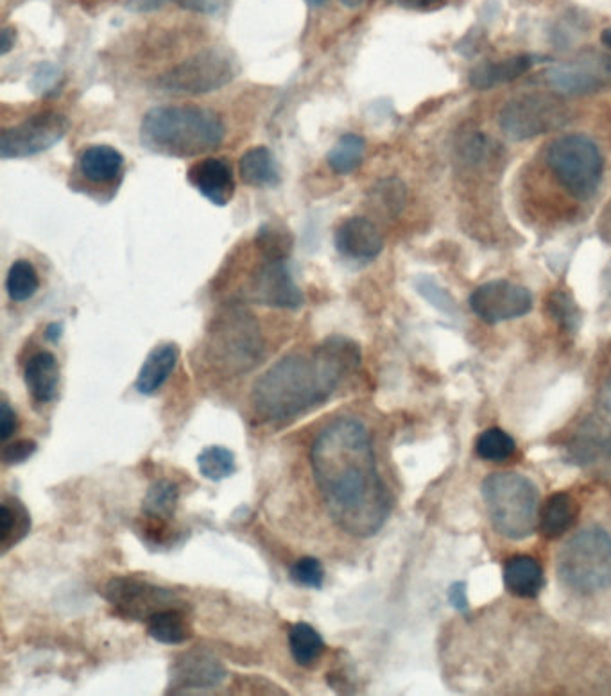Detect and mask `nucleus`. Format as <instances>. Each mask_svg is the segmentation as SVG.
Returning a JSON list of instances; mask_svg holds the SVG:
<instances>
[{
	"instance_id": "obj_1",
	"label": "nucleus",
	"mask_w": 611,
	"mask_h": 696,
	"mask_svg": "<svg viewBox=\"0 0 611 696\" xmlns=\"http://www.w3.org/2000/svg\"><path fill=\"white\" fill-rule=\"evenodd\" d=\"M315 486L330 519L353 538H373L391 515L390 491L376 468L372 435L355 417L324 426L311 448Z\"/></svg>"
},
{
	"instance_id": "obj_2",
	"label": "nucleus",
	"mask_w": 611,
	"mask_h": 696,
	"mask_svg": "<svg viewBox=\"0 0 611 696\" xmlns=\"http://www.w3.org/2000/svg\"><path fill=\"white\" fill-rule=\"evenodd\" d=\"M359 365L361 347L346 336H329L311 355L283 356L255 382V414L269 423L300 417L329 402L344 374L358 371Z\"/></svg>"
},
{
	"instance_id": "obj_3",
	"label": "nucleus",
	"mask_w": 611,
	"mask_h": 696,
	"mask_svg": "<svg viewBox=\"0 0 611 696\" xmlns=\"http://www.w3.org/2000/svg\"><path fill=\"white\" fill-rule=\"evenodd\" d=\"M142 142L155 153L194 158L217 149L225 141L222 118L199 106H158L142 118Z\"/></svg>"
},
{
	"instance_id": "obj_4",
	"label": "nucleus",
	"mask_w": 611,
	"mask_h": 696,
	"mask_svg": "<svg viewBox=\"0 0 611 696\" xmlns=\"http://www.w3.org/2000/svg\"><path fill=\"white\" fill-rule=\"evenodd\" d=\"M483 498L495 532L506 539L524 541L538 527V489L520 472L500 471L483 481Z\"/></svg>"
},
{
	"instance_id": "obj_5",
	"label": "nucleus",
	"mask_w": 611,
	"mask_h": 696,
	"mask_svg": "<svg viewBox=\"0 0 611 696\" xmlns=\"http://www.w3.org/2000/svg\"><path fill=\"white\" fill-rule=\"evenodd\" d=\"M558 576L579 594L611 588V536L598 527L576 533L558 557Z\"/></svg>"
},
{
	"instance_id": "obj_6",
	"label": "nucleus",
	"mask_w": 611,
	"mask_h": 696,
	"mask_svg": "<svg viewBox=\"0 0 611 696\" xmlns=\"http://www.w3.org/2000/svg\"><path fill=\"white\" fill-rule=\"evenodd\" d=\"M208 351L213 361L228 373H242L253 367L263 353L262 333L253 313L240 304L226 307L208 333Z\"/></svg>"
},
{
	"instance_id": "obj_7",
	"label": "nucleus",
	"mask_w": 611,
	"mask_h": 696,
	"mask_svg": "<svg viewBox=\"0 0 611 696\" xmlns=\"http://www.w3.org/2000/svg\"><path fill=\"white\" fill-rule=\"evenodd\" d=\"M547 167L561 187L579 201H587L601 185L604 159L598 145L583 135H565L547 145Z\"/></svg>"
},
{
	"instance_id": "obj_8",
	"label": "nucleus",
	"mask_w": 611,
	"mask_h": 696,
	"mask_svg": "<svg viewBox=\"0 0 611 696\" xmlns=\"http://www.w3.org/2000/svg\"><path fill=\"white\" fill-rule=\"evenodd\" d=\"M236 75L237 63L230 52L207 49L169 69L156 84L169 94L203 95L225 89Z\"/></svg>"
},
{
	"instance_id": "obj_9",
	"label": "nucleus",
	"mask_w": 611,
	"mask_h": 696,
	"mask_svg": "<svg viewBox=\"0 0 611 696\" xmlns=\"http://www.w3.org/2000/svg\"><path fill=\"white\" fill-rule=\"evenodd\" d=\"M569 110L561 98L550 94H524L504 104L499 126L515 142L531 141L565 126Z\"/></svg>"
},
{
	"instance_id": "obj_10",
	"label": "nucleus",
	"mask_w": 611,
	"mask_h": 696,
	"mask_svg": "<svg viewBox=\"0 0 611 696\" xmlns=\"http://www.w3.org/2000/svg\"><path fill=\"white\" fill-rule=\"evenodd\" d=\"M104 599L113 611L132 622H147L164 609L179 607L175 591L151 584L137 576H117L104 588Z\"/></svg>"
},
{
	"instance_id": "obj_11",
	"label": "nucleus",
	"mask_w": 611,
	"mask_h": 696,
	"mask_svg": "<svg viewBox=\"0 0 611 696\" xmlns=\"http://www.w3.org/2000/svg\"><path fill=\"white\" fill-rule=\"evenodd\" d=\"M69 129L71 121L63 113H38L2 133L0 156L2 159H11L40 155L60 144Z\"/></svg>"
},
{
	"instance_id": "obj_12",
	"label": "nucleus",
	"mask_w": 611,
	"mask_h": 696,
	"mask_svg": "<svg viewBox=\"0 0 611 696\" xmlns=\"http://www.w3.org/2000/svg\"><path fill=\"white\" fill-rule=\"evenodd\" d=\"M470 309L485 323H506L531 312L532 295L526 287L512 281H488L472 292Z\"/></svg>"
},
{
	"instance_id": "obj_13",
	"label": "nucleus",
	"mask_w": 611,
	"mask_h": 696,
	"mask_svg": "<svg viewBox=\"0 0 611 696\" xmlns=\"http://www.w3.org/2000/svg\"><path fill=\"white\" fill-rule=\"evenodd\" d=\"M248 295L255 303L273 309L298 310L306 303L303 292L292 280L288 260H263L248 281Z\"/></svg>"
},
{
	"instance_id": "obj_14",
	"label": "nucleus",
	"mask_w": 611,
	"mask_h": 696,
	"mask_svg": "<svg viewBox=\"0 0 611 696\" xmlns=\"http://www.w3.org/2000/svg\"><path fill=\"white\" fill-rule=\"evenodd\" d=\"M228 673L221 661L207 650H190L179 655L170 668L169 693H198L214 689L225 683Z\"/></svg>"
},
{
	"instance_id": "obj_15",
	"label": "nucleus",
	"mask_w": 611,
	"mask_h": 696,
	"mask_svg": "<svg viewBox=\"0 0 611 696\" xmlns=\"http://www.w3.org/2000/svg\"><path fill=\"white\" fill-rule=\"evenodd\" d=\"M611 77V60H583L579 63L555 66L547 71L549 86L563 95H587L607 86Z\"/></svg>"
},
{
	"instance_id": "obj_16",
	"label": "nucleus",
	"mask_w": 611,
	"mask_h": 696,
	"mask_svg": "<svg viewBox=\"0 0 611 696\" xmlns=\"http://www.w3.org/2000/svg\"><path fill=\"white\" fill-rule=\"evenodd\" d=\"M335 248L350 260L370 262L384 249L381 231L366 217H350L335 231Z\"/></svg>"
},
{
	"instance_id": "obj_17",
	"label": "nucleus",
	"mask_w": 611,
	"mask_h": 696,
	"mask_svg": "<svg viewBox=\"0 0 611 696\" xmlns=\"http://www.w3.org/2000/svg\"><path fill=\"white\" fill-rule=\"evenodd\" d=\"M187 179L203 197L216 206H226L236 194L231 165L225 158H205L188 168Z\"/></svg>"
},
{
	"instance_id": "obj_18",
	"label": "nucleus",
	"mask_w": 611,
	"mask_h": 696,
	"mask_svg": "<svg viewBox=\"0 0 611 696\" xmlns=\"http://www.w3.org/2000/svg\"><path fill=\"white\" fill-rule=\"evenodd\" d=\"M598 423H587L569 440L567 458L579 468L611 469V432L607 434Z\"/></svg>"
},
{
	"instance_id": "obj_19",
	"label": "nucleus",
	"mask_w": 611,
	"mask_h": 696,
	"mask_svg": "<svg viewBox=\"0 0 611 696\" xmlns=\"http://www.w3.org/2000/svg\"><path fill=\"white\" fill-rule=\"evenodd\" d=\"M24 382L29 394L40 405L54 402L60 388V364L51 351H38L24 370Z\"/></svg>"
},
{
	"instance_id": "obj_20",
	"label": "nucleus",
	"mask_w": 611,
	"mask_h": 696,
	"mask_svg": "<svg viewBox=\"0 0 611 696\" xmlns=\"http://www.w3.org/2000/svg\"><path fill=\"white\" fill-rule=\"evenodd\" d=\"M179 350L176 344H160L151 351L146 361L142 364L135 388L144 396H153L158 393L170 374L175 373L178 365Z\"/></svg>"
},
{
	"instance_id": "obj_21",
	"label": "nucleus",
	"mask_w": 611,
	"mask_h": 696,
	"mask_svg": "<svg viewBox=\"0 0 611 696\" xmlns=\"http://www.w3.org/2000/svg\"><path fill=\"white\" fill-rule=\"evenodd\" d=\"M578 516V501L567 492H555L541 505L538 530L546 539H560L574 527Z\"/></svg>"
},
{
	"instance_id": "obj_22",
	"label": "nucleus",
	"mask_w": 611,
	"mask_h": 696,
	"mask_svg": "<svg viewBox=\"0 0 611 696\" xmlns=\"http://www.w3.org/2000/svg\"><path fill=\"white\" fill-rule=\"evenodd\" d=\"M504 585L518 599H537L546 585L538 561L529 555H515L504 564Z\"/></svg>"
},
{
	"instance_id": "obj_23",
	"label": "nucleus",
	"mask_w": 611,
	"mask_h": 696,
	"mask_svg": "<svg viewBox=\"0 0 611 696\" xmlns=\"http://www.w3.org/2000/svg\"><path fill=\"white\" fill-rule=\"evenodd\" d=\"M123 168L124 156L110 145H90L80 156V173L97 185L115 181Z\"/></svg>"
},
{
	"instance_id": "obj_24",
	"label": "nucleus",
	"mask_w": 611,
	"mask_h": 696,
	"mask_svg": "<svg viewBox=\"0 0 611 696\" xmlns=\"http://www.w3.org/2000/svg\"><path fill=\"white\" fill-rule=\"evenodd\" d=\"M146 625L151 640L162 645H182L194 636L193 623L182 605L164 609L155 616H151Z\"/></svg>"
},
{
	"instance_id": "obj_25",
	"label": "nucleus",
	"mask_w": 611,
	"mask_h": 696,
	"mask_svg": "<svg viewBox=\"0 0 611 696\" xmlns=\"http://www.w3.org/2000/svg\"><path fill=\"white\" fill-rule=\"evenodd\" d=\"M240 179L255 188L277 187L280 183V168L268 147H253L240 156Z\"/></svg>"
},
{
	"instance_id": "obj_26",
	"label": "nucleus",
	"mask_w": 611,
	"mask_h": 696,
	"mask_svg": "<svg viewBox=\"0 0 611 696\" xmlns=\"http://www.w3.org/2000/svg\"><path fill=\"white\" fill-rule=\"evenodd\" d=\"M532 65H535V58L527 54L497 61V63H485V65L475 66L470 72V84L479 90L494 89L497 84L518 80L520 75L531 71Z\"/></svg>"
},
{
	"instance_id": "obj_27",
	"label": "nucleus",
	"mask_w": 611,
	"mask_h": 696,
	"mask_svg": "<svg viewBox=\"0 0 611 696\" xmlns=\"http://www.w3.org/2000/svg\"><path fill=\"white\" fill-rule=\"evenodd\" d=\"M31 532V516L25 505L8 496L0 505V548L2 553L10 552L11 548L28 538Z\"/></svg>"
},
{
	"instance_id": "obj_28",
	"label": "nucleus",
	"mask_w": 611,
	"mask_h": 696,
	"mask_svg": "<svg viewBox=\"0 0 611 696\" xmlns=\"http://www.w3.org/2000/svg\"><path fill=\"white\" fill-rule=\"evenodd\" d=\"M324 640L320 632L309 623H294L289 631V650L292 659L301 668H312L320 663L321 655L324 654Z\"/></svg>"
},
{
	"instance_id": "obj_29",
	"label": "nucleus",
	"mask_w": 611,
	"mask_h": 696,
	"mask_svg": "<svg viewBox=\"0 0 611 696\" xmlns=\"http://www.w3.org/2000/svg\"><path fill=\"white\" fill-rule=\"evenodd\" d=\"M178 501L179 487L176 486L175 481L162 478V480L151 484L149 489H147L144 501H142V512L146 518L169 521L178 509Z\"/></svg>"
},
{
	"instance_id": "obj_30",
	"label": "nucleus",
	"mask_w": 611,
	"mask_h": 696,
	"mask_svg": "<svg viewBox=\"0 0 611 696\" xmlns=\"http://www.w3.org/2000/svg\"><path fill=\"white\" fill-rule=\"evenodd\" d=\"M294 239L286 226L280 222H263L255 235V248L259 249L263 260H288Z\"/></svg>"
},
{
	"instance_id": "obj_31",
	"label": "nucleus",
	"mask_w": 611,
	"mask_h": 696,
	"mask_svg": "<svg viewBox=\"0 0 611 696\" xmlns=\"http://www.w3.org/2000/svg\"><path fill=\"white\" fill-rule=\"evenodd\" d=\"M364 153H366V141L355 133H346L329 150L327 164L335 174L346 176L362 164Z\"/></svg>"
},
{
	"instance_id": "obj_32",
	"label": "nucleus",
	"mask_w": 611,
	"mask_h": 696,
	"mask_svg": "<svg viewBox=\"0 0 611 696\" xmlns=\"http://www.w3.org/2000/svg\"><path fill=\"white\" fill-rule=\"evenodd\" d=\"M407 202V188L396 178L382 179L370 190V205L373 210L387 219H395Z\"/></svg>"
},
{
	"instance_id": "obj_33",
	"label": "nucleus",
	"mask_w": 611,
	"mask_h": 696,
	"mask_svg": "<svg viewBox=\"0 0 611 696\" xmlns=\"http://www.w3.org/2000/svg\"><path fill=\"white\" fill-rule=\"evenodd\" d=\"M40 289V278L33 263L28 260H17L8 271L6 278V290L10 300L14 303H24L31 300Z\"/></svg>"
},
{
	"instance_id": "obj_34",
	"label": "nucleus",
	"mask_w": 611,
	"mask_h": 696,
	"mask_svg": "<svg viewBox=\"0 0 611 696\" xmlns=\"http://www.w3.org/2000/svg\"><path fill=\"white\" fill-rule=\"evenodd\" d=\"M198 468L210 481L226 480L237 471L236 455L225 446H208L199 454Z\"/></svg>"
},
{
	"instance_id": "obj_35",
	"label": "nucleus",
	"mask_w": 611,
	"mask_h": 696,
	"mask_svg": "<svg viewBox=\"0 0 611 696\" xmlns=\"http://www.w3.org/2000/svg\"><path fill=\"white\" fill-rule=\"evenodd\" d=\"M515 449H517L515 439L500 428H488L477 437V443H475V451L488 463H504L512 457Z\"/></svg>"
},
{
	"instance_id": "obj_36",
	"label": "nucleus",
	"mask_w": 611,
	"mask_h": 696,
	"mask_svg": "<svg viewBox=\"0 0 611 696\" xmlns=\"http://www.w3.org/2000/svg\"><path fill=\"white\" fill-rule=\"evenodd\" d=\"M547 307H549L550 318L555 319L563 332L574 333L578 330L581 313L576 301L567 292L550 294Z\"/></svg>"
},
{
	"instance_id": "obj_37",
	"label": "nucleus",
	"mask_w": 611,
	"mask_h": 696,
	"mask_svg": "<svg viewBox=\"0 0 611 696\" xmlns=\"http://www.w3.org/2000/svg\"><path fill=\"white\" fill-rule=\"evenodd\" d=\"M294 584L307 589H321L324 584V568L315 557H301L289 570Z\"/></svg>"
},
{
	"instance_id": "obj_38",
	"label": "nucleus",
	"mask_w": 611,
	"mask_h": 696,
	"mask_svg": "<svg viewBox=\"0 0 611 696\" xmlns=\"http://www.w3.org/2000/svg\"><path fill=\"white\" fill-rule=\"evenodd\" d=\"M37 443L34 440H14L10 445H6L2 449V460L6 466H17V464H24L25 460L33 457L37 454Z\"/></svg>"
},
{
	"instance_id": "obj_39",
	"label": "nucleus",
	"mask_w": 611,
	"mask_h": 696,
	"mask_svg": "<svg viewBox=\"0 0 611 696\" xmlns=\"http://www.w3.org/2000/svg\"><path fill=\"white\" fill-rule=\"evenodd\" d=\"M175 2L184 10L216 17V14L225 13L231 0H175Z\"/></svg>"
},
{
	"instance_id": "obj_40",
	"label": "nucleus",
	"mask_w": 611,
	"mask_h": 696,
	"mask_svg": "<svg viewBox=\"0 0 611 696\" xmlns=\"http://www.w3.org/2000/svg\"><path fill=\"white\" fill-rule=\"evenodd\" d=\"M17 426H19L17 412L10 407V403L2 402V408H0V439L8 443L11 435H14V432H17Z\"/></svg>"
},
{
	"instance_id": "obj_41",
	"label": "nucleus",
	"mask_w": 611,
	"mask_h": 696,
	"mask_svg": "<svg viewBox=\"0 0 611 696\" xmlns=\"http://www.w3.org/2000/svg\"><path fill=\"white\" fill-rule=\"evenodd\" d=\"M599 407H601L604 419L611 425V370L607 374L604 382H602L601 393H599Z\"/></svg>"
},
{
	"instance_id": "obj_42",
	"label": "nucleus",
	"mask_w": 611,
	"mask_h": 696,
	"mask_svg": "<svg viewBox=\"0 0 611 696\" xmlns=\"http://www.w3.org/2000/svg\"><path fill=\"white\" fill-rule=\"evenodd\" d=\"M448 600H451L452 607H456L457 611H466L468 609V596H466V585L463 582L451 585L448 591Z\"/></svg>"
},
{
	"instance_id": "obj_43",
	"label": "nucleus",
	"mask_w": 611,
	"mask_h": 696,
	"mask_svg": "<svg viewBox=\"0 0 611 696\" xmlns=\"http://www.w3.org/2000/svg\"><path fill=\"white\" fill-rule=\"evenodd\" d=\"M165 0H127V10L135 13H149V11L160 10Z\"/></svg>"
},
{
	"instance_id": "obj_44",
	"label": "nucleus",
	"mask_w": 611,
	"mask_h": 696,
	"mask_svg": "<svg viewBox=\"0 0 611 696\" xmlns=\"http://www.w3.org/2000/svg\"><path fill=\"white\" fill-rule=\"evenodd\" d=\"M400 4L410 10L431 11L443 4V0H398Z\"/></svg>"
},
{
	"instance_id": "obj_45",
	"label": "nucleus",
	"mask_w": 611,
	"mask_h": 696,
	"mask_svg": "<svg viewBox=\"0 0 611 696\" xmlns=\"http://www.w3.org/2000/svg\"><path fill=\"white\" fill-rule=\"evenodd\" d=\"M14 40H17V33H14L13 28L2 29V33H0V52H2V56H6L14 48Z\"/></svg>"
},
{
	"instance_id": "obj_46",
	"label": "nucleus",
	"mask_w": 611,
	"mask_h": 696,
	"mask_svg": "<svg viewBox=\"0 0 611 696\" xmlns=\"http://www.w3.org/2000/svg\"><path fill=\"white\" fill-rule=\"evenodd\" d=\"M63 335V324L62 323H52L49 324L48 330H45V336H48V341L58 342L62 339Z\"/></svg>"
},
{
	"instance_id": "obj_47",
	"label": "nucleus",
	"mask_w": 611,
	"mask_h": 696,
	"mask_svg": "<svg viewBox=\"0 0 611 696\" xmlns=\"http://www.w3.org/2000/svg\"><path fill=\"white\" fill-rule=\"evenodd\" d=\"M601 42L611 51V28L604 29L601 34Z\"/></svg>"
},
{
	"instance_id": "obj_48",
	"label": "nucleus",
	"mask_w": 611,
	"mask_h": 696,
	"mask_svg": "<svg viewBox=\"0 0 611 696\" xmlns=\"http://www.w3.org/2000/svg\"><path fill=\"white\" fill-rule=\"evenodd\" d=\"M341 4L346 6V8H359V6L364 2V0H339Z\"/></svg>"
},
{
	"instance_id": "obj_49",
	"label": "nucleus",
	"mask_w": 611,
	"mask_h": 696,
	"mask_svg": "<svg viewBox=\"0 0 611 696\" xmlns=\"http://www.w3.org/2000/svg\"><path fill=\"white\" fill-rule=\"evenodd\" d=\"M307 2H309V6H312V8H323V6L327 4V0H307Z\"/></svg>"
}]
</instances>
